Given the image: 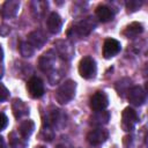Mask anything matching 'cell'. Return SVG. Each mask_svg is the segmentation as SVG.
I'll return each instance as SVG.
<instances>
[{"instance_id": "1f68e13d", "label": "cell", "mask_w": 148, "mask_h": 148, "mask_svg": "<svg viewBox=\"0 0 148 148\" xmlns=\"http://www.w3.org/2000/svg\"><path fill=\"white\" fill-rule=\"evenodd\" d=\"M57 148H65V147H61V146H58Z\"/></svg>"}, {"instance_id": "d6986e66", "label": "cell", "mask_w": 148, "mask_h": 148, "mask_svg": "<svg viewBox=\"0 0 148 148\" xmlns=\"http://www.w3.org/2000/svg\"><path fill=\"white\" fill-rule=\"evenodd\" d=\"M12 110H13V113H14L15 118H22V117H24V116H27L29 113L28 105L23 101H21L18 98H15L13 101V103H12Z\"/></svg>"}, {"instance_id": "7402d4cb", "label": "cell", "mask_w": 148, "mask_h": 148, "mask_svg": "<svg viewBox=\"0 0 148 148\" xmlns=\"http://www.w3.org/2000/svg\"><path fill=\"white\" fill-rule=\"evenodd\" d=\"M18 50H20V53L21 56H23L24 58H30L34 56V52H35V49L25 40H22L20 42V45H18Z\"/></svg>"}, {"instance_id": "83f0119b", "label": "cell", "mask_w": 148, "mask_h": 148, "mask_svg": "<svg viewBox=\"0 0 148 148\" xmlns=\"http://www.w3.org/2000/svg\"><path fill=\"white\" fill-rule=\"evenodd\" d=\"M8 125V118L6 117L5 113L0 112V131H2L3 128H6V126Z\"/></svg>"}, {"instance_id": "277c9868", "label": "cell", "mask_w": 148, "mask_h": 148, "mask_svg": "<svg viewBox=\"0 0 148 148\" xmlns=\"http://www.w3.org/2000/svg\"><path fill=\"white\" fill-rule=\"evenodd\" d=\"M139 118L136 112L132 108H125L121 113V128L125 132H131L134 130Z\"/></svg>"}, {"instance_id": "ba28073f", "label": "cell", "mask_w": 148, "mask_h": 148, "mask_svg": "<svg viewBox=\"0 0 148 148\" xmlns=\"http://www.w3.org/2000/svg\"><path fill=\"white\" fill-rule=\"evenodd\" d=\"M27 90H28L30 97L39 98L44 94V83L39 77L32 76L29 79V81L27 83Z\"/></svg>"}, {"instance_id": "cb8c5ba5", "label": "cell", "mask_w": 148, "mask_h": 148, "mask_svg": "<svg viewBox=\"0 0 148 148\" xmlns=\"http://www.w3.org/2000/svg\"><path fill=\"white\" fill-rule=\"evenodd\" d=\"M142 3L141 0H128L126 1V9L128 13H134L142 6Z\"/></svg>"}, {"instance_id": "f1b7e54d", "label": "cell", "mask_w": 148, "mask_h": 148, "mask_svg": "<svg viewBox=\"0 0 148 148\" xmlns=\"http://www.w3.org/2000/svg\"><path fill=\"white\" fill-rule=\"evenodd\" d=\"M0 148H6V143L2 136H0Z\"/></svg>"}, {"instance_id": "ac0fdd59", "label": "cell", "mask_w": 148, "mask_h": 148, "mask_svg": "<svg viewBox=\"0 0 148 148\" xmlns=\"http://www.w3.org/2000/svg\"><path fill=\"white\" fill-rule=\"evenodd\" d=\"M142 31H143L142 23H140V22H132L128 25H126V28L123 31V35L126 38H135L136 36L142 34Z\"/></svg>"}, {"instance_id": "ffe728a7", "label": "cell", "mask_w": 148, "mask_h": 148, "mask_svg": "<svg viewBox=\"0 0 148 148\" xmlns=\"http://www.w3.org/2000/svg\"><path fill=\"white\" fill-rule=\"evenodd\" d=\"M34 130H35V123L30 119H27L24 121H22L18 126V134H21L24 139L25 138H29L32 133H34Z\"/></svg>"}, {"instance_id": "44dd1931", "label": "cell", "mask_w": 148, "mask_h": 148, "mask_svg": "<svg viewBox=\"0 0 148 148\" xmlns=\"http://www.w3.org/2000/svg\"><path fill=\"white\" fill-rule=\"evenodd\" d=\"M25 139L20 134L16 133V132H12L9 134V145L13 147V148H24L25 147Z\"/></svg>"}, {"instance_id": "d6a6232c", "label": "cell", "mask_w": 148, "mask_h": 148, "mask_svg": "<svg viewBox=\"0 0 148 148\" xmlns=\"http://www.w3.org/2000/svg\"><path fill=\"white\" fill-rule=\"evenodd\" d=\"M36 148H44V147H36Z\"/></svg>"}, {"instance_id": "8992f818", "label": "cell", "mask_w": 148, "mask_h": 148, "mask_svg": "<svg viewBox=\"0 0 148 148\" xmlns=\"http://www.w3.org/2000/svg\"><path fill=\"white\" fill-rule=\"evenodd\" d=\"M127 98L131 104L135 106H141L146 102V91L140 86H133L127 91Z\"/></svg>"}, {"instance_id": "4fadbf2b", "label": "cell", "mask_w": 148, "mask_h": 148, "mask_svg": "<svg viewBox=\"0 0 148 148\" xmlns=\"http://www.w3.org/2000/svg\"><path fill=\"white\" fill-rule=\"evenodd\" d=\"M20 9L18 0H7L1 7V15L3 18H13L17 15Z\"/></svg>"}, {"instance_id": "52a82bcc", "label": "cell", "mask_w": 148, "mask_h": 148, "mask_svg": "<svg viewBox=\"0 0 148 148\" xmlns=\"http://www.w3.org/2000/svg\"><path fill=\"white\" fill-rule=\"evenodd\" d=\"M90 108L91 110H94L95 112L97 111H103L106 109V106L109 105V98L108 95L104 91H96L89 101Z\"/></svg>"}, {"instance_id": "4dcf8cb0", "label": "cell", "mask_w": 148, "mask_h": 148, "mask_svg": "<svg viewBox=\"0 0 148 148\" xmlns=\"http://www.w3.org/2000/svg\"><path fill=\"white\" fill-rule=\"evenodd\" d=\"M3 76V67H2V65H0V79Z\"/></svg>"}, {"instance_id": "7a4b0ae2", "label": "cell", "mask_w": 148, "mask_h": 148, "mask_svg": "<svg viewBox=\"0 0 148 148\" xmlns=\"http://www.w3.org/2000/svg\"><path fill=\"white\" fill-rule=\"evenodd\" d=\"M76 82L73 80H66L56 91V99L60 104H66L71 102L75 96Z\"/></svg>"}, {"instance_id": "9c48e42d", "label": "cell", "mask_w": 148, "mask_h": 148, "mask_svg": "<svg viewBox=\"0 0 148 148\" xmlns=\"http://www.w3.org/2000/svg\"><path fill=\"white\" fill-rule=\"evenodd\" d=\"M108 138H109V132L105 128H102V127H97L95 130H91L87 134V141L91 146L102 145L103 142H105L108 140Z\"/></svg>"}, {"instance_id": "5b68a950", "label": "cell", "mask_w": 148, "mask_h": 148, "mask_svg": "<svg viewBox=\"0 0 148 148\" xmlns=\"http://www.w3.org/2000/svg\"><path fill=\"white\" fill-rule=\"evenodd\" d=\"M57 62V53H54L52 50L45 52L40 58L38 59V67L42 72L49 73L54 68V65Z\"/></svg>"}, {"instance_id": "f546056e", "label": "cell", "mask_w": 148, "mask_h": 148, "mask_svg": "<svg viewBox=\"0 0 148 148\" xmlns=\"http://www.w3.org/2000/svg\"><path fill=\"white\" fill-rule=\"evenodd\" d=\"M3 59V50H2V46L0 44V61Z\"/></svg>"}, {"instance_id": "603a6c76", "label": "cell", "mask_w": 148, "mask_h": 148, "mask_svg": "<svg viewBox=\"0 0 148 148\" xmlns=\"http://www.w3.org/2000/svg\"><path fill=\"white\" fill-rule=\"evenodd\" d=\"M130 84H131V80H130V79H127V77L121 79V80L118 81L117 84H116L117 92H118L121 97H124L125 94H126V92L128 91V89H130Z\"/></svg>"}, {"instance_id": "7c38bea8", "label": "cell", "mask_w": 148, "mask_h": 148, "mask_svg": "<svg viewBox=\"0 0 148 148\" xmlns=\"http://www.w3.org/2000/svg\"><path fill=\"white\" fill-rule=\"evenodd\" d=\"M66 121V114L61 112V110L53 109L51 112L46 114V125L52 127H62ZM45 125V124H44Z\"/></svg>"}, {"instance_id": "2e32d148", "label": "cell", "mask_w": 148, "mask_h": 148, "mask_svg": "<svg viewBox=\"0 0 148 148\" xmlns=\"http://www.w3.org/2000/svg\"><path fill=\"white\" fill-rule=\"evenodd\" d=\"M110 120V112L109 111H97L89 118V124L95 127H102L103 125L108 124Z\"/></svg>"}, {"instance_id": "9a60e30c", "label": "cell", "mask_w": 148, "mask_h": 148, "mask_svg": "<svg viewBox=\"0 0 148 148\" xmlns=\"http://www.w3.org/2000/svg\"><path fill=\"white\" fill-rule=\"evenodd\" d=\"M46 25H47V30L51 34H54V35L59 34L61 30V27H62V20L60 17V15L56 12H52L46 20Z\"/></svg>"}, {"instance_id": "8fae6325", "label": "cell", "mask_w": 148, "mask_h": 148, "mask_svg": "<svg viewBox=\"0 0 148 148\" xmlns=\"http://www.w3.org/2000/svg\"><path fill=\"white\" fill-rule=\"evenodd\" d=\"M120 50H121V45L119 40L114 38H108L104 40L103 44V57L105 59H110L116 54H118Z\"/></svg>"}, {"instance_id": "d4e9b609", "label": "cell", "mask_w": 148, "mask_h": 148, "mask_svg": "<svg viewBox=\"0 0 148 148\" xmlns=\"http://www.w3.org/2000/svg\"><path fill=\"white\" fill-rule=\"evenodd\" d=\"M54 136V133H53V130L47 126V125H44L43 128H42V132H40V138L45 141H51Z\"/></svg>"}, {"instance_id": "30bf717a", "label": "cell", "mask_w": 148, "mask_h": 148, "mask_svg": "<svg viewBox=\"0 0 148 148\" xmlns=\"http://www.w3.org/2000/svg\"><path fill=\"white\" fill-rule=\"evenodd\" d=\"M54 49L57 56H59L62 60H69L74 54V47L67 40H57L54 43Z\"/></svg>"}, {"instance_id": "484cf974", "label": "cell", "mask_w": 148, "mask_h": 148, "mask_svg": "<svg viewBox=\"0 0 148 148\" xmlns=\"http://www.w3.org/2000/svg\"><path fill=\"white\" fill-rule=\"evenodd\" d=\"M9 97V90L6 88L3 83L0 82V101H5Z\"/></svg>"}, {"instance_id": "4316f807", "label": "cell", "mask_w": 148, "mask_h": 148, "mask_svg": "<svg viewBox=\"0 0 148 148\" xmlns=\"http://www.w3.org/2000/svg\"><path fill=\"white\" fill-rule=\"evenodd\" d=\"M9 32H10V27L9 25H7V24H1L0 25V36L6 37V36L9 35Z\"/></svg>"}, {"instance_id": "e0dca14e", "label": "cell", "mask_w": 148, "mask_h": 148, "mask_svg": "<svg viewBox=\"0 0 148 148\" xmlns=\"http://www.w3.org/2000/svg\"><path fill=\"white\" fill-rule=\"evenodd\" d=\"M96 16L101 22H109L113 18L114 16V12L106 5H98L96 7Z\"/></svg>"}, {"instance_id": "6da1fadb", "label": "cell", "mask_w": 148, "mask_h": 148, "mask_svg": "<svg viewBox=\"0 0 148 148\" xmlns=\"http://www.w3.org/2000/svg\"><path fill=\"white\" fill-rule=\"evenodd\" d=\"M96 27V21L92 17L82 18L81 21L74 23L67 31V36L71 39H80L84 36H88Z\"/></svg>"}, {"instance_id": "3957f363", "label": "cell", "mask_w": 148, "mask_h": 148, "mask_svg": "<svg viewBox=\"0 0 148 148\" xmlns=\"http://www.w3.org/2000/svg\"><path fill=\"white\" fill-rule=\"evenodd\" d=\"M96 72H97V66H96V61L87 56L84 58H82L80 60V64H79V73L80 75L86 79V80H90V79H94L96 76Z\"/></svg>"}, {"instance_id": "5bb4252c", "label": "cell", "mask_w": 148, "mask_h": 148, "mask_svg": "<svg viewBox=\"0 0 148 148\" xmlns=\"http://www.w3.org/2000/svg\"><path fill=\"white\" fill-rule=\"evenodd\" d=\"M27 42L34 47V49H40L45 45V43L47 42L46 35L40 31V30H34L28 35V39Z\"/></svg>"}]
</instances>
